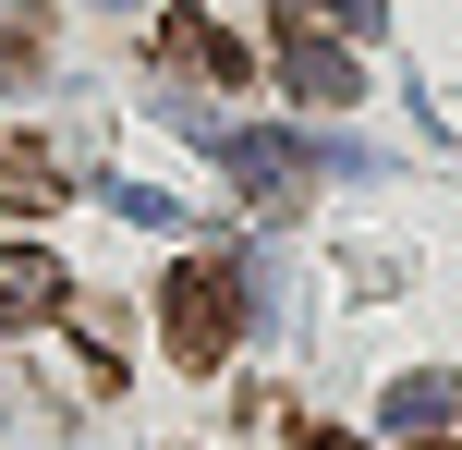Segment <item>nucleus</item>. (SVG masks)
Returning <instances> with one entry per match:
<instances>
[{
	"mask_svg": "<svg viewBox=\"0 0 462 450\" xmlns=\"http://www.w3.org/2000/svg\"><path fill=\"white\" fill-rule=\"evenodd\" d=\"M159 329H171L183 365H219L231 329H244V280H231V268H171L159 280Z\"/></svg>",
	"mask_w": 462,
	"mask_h": 450,
	"instance_id": "f257e3e1",
	"label": "nucleus"
},
{
	"mask_svg": "<svg viewBox=\"0 0 462 450\" xmlns=\"http://www.w3.org/2000/svg\"><path fill=\"white\" fill-rule=\"evenodd\" d=\"M219 159H231V183H244L255 219L304 207V146H280V134H219Z\"/></svg>",
	"mask_w": 462,
	"mask_h": 450,
	"instance_id": "f03ea898",
	"label": "nucleus"
},
{
	"mask_svg": "<svg viewBox=\"0 0 462 450\" xmlns=\"http://www.w3.org/2000/svg\"><path fill=\"white\" fill-rule=\"evenodd\" d=\"M171 61H183V73H208V86H255V61L219 37L208 13H171V24H159V73H171Z\"/></svg>",
	"mask_w": 462,
	"mask_h": 450,
	"instance_id": "7ed1b4c3",
	"label": "nucleus"
},
{
	"mask_svg": "<svg viewBox=\"0 0 462 450\" xmlns=\"http://www.w3.org/2000/svg\"><path fill=\"white\" fill-rule=\"evenodd\" d=\"M61 256H37V243H13V256H0V329H37L49 305H61Z\"/></svg>",
	"mask_w": 462,
	"mask_h": 450,
	"instance_id": "20e7f679",
	"label": "nucleus"
},
{
	"mask_svg": "<svg viewBox=\"0 0 462 450\" xmlns=\"http://www.w3.org/2000/svg\"><path fill=\"white\" fill-rule=\"evenodd\" d=\"M0 207H61V146H37V134H0Z\"/></svg>",
	"mask_w": 462,
	"mask_h": 450,
	"instance_id": "39448f33",
	"label": "nucleus"
},
{
	"mask_svg": "<svg viewBox=\"0 0 462 450\" xmlns=\"http://www.w3.org/2000/svg\"><path fill=\"white\" fill-rule=\"evenodd\" d=\"M280 73H292V86L317 97V110H341V97H365V61H353V49H328V37H292V49H280Z\"/></svg>",
	"mask_w": 462,
	"mask_h": 450,
	"instance_id": "423d86ee",
	"label": "nucleus"
},
{
	"mask_svg": "<svg viewBox=\"0 0 462 450\" xmlns=\"http://www.w3.org/2000/svg\"><path fill=\"white\" fill-rule=\"evenodd\" d=\"M390 427H402V438L450 427V378H402V390H390Z\"/></svg>",
	"mask_w": 462,
	"mask_h": 450,
	"instance_id": "0eeeda50",
	"label": "nucleus"
},
{
	"mask_svg": "<svg viewBox=\"0 0 462 450\" xmlns=\"http://www.w3.org/2000/svg\"><path fill=\"white\" fill-rule=\"evenodd\" d=\"M13 73H24V49H13V37H0V86H13Z\"/></svg>",
	"mask_w": 462,
	"mask_h": 450,
	"instance_id": "6e6552de",
	"label": "nucleus"
},
{
	"mask_svg": "<svg viewBox=\"0 0 462 450\" xmlns=\"http://www.w3.org/2000/svg\"><path fill=\"white\" fill-rule=\"evenodd\" d=\"M317 450H353V438H317Z\"/></svg>",
	"mask_w": 462,
	"mask_h": 450,
	"instance_id": "1a4fd4ad",
	"label": "nucleus"
}]
</instances>
